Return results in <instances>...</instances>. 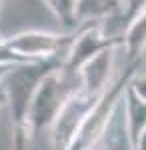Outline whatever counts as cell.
I'll return each instance as SVG.
<instances>
[{
    "instance_id": "cell-4",
    "label": "cell",
    "mask_w": 146,
    "mask_h": 150,
    "mask_svg": "<svg viewBox=\"0 0 146 150\" xmlns=\"http://www.w3.org/2000/svg\"><path fill=\"white\" fill-rule=\"evenodd\" d=\"M118 46H122V36L106 34L100 22H82L76 28V38L68 48L66 58L62 62V70L80 78L82 68L92 58L102 54L104 50Z\"/></svg>"
},
{
    "instance_id": "cell-9",
    "label": "cell",
    "mask_w": 146,
    "mask_h": 150,
    "mask_svg": "<svg viewBox=\"0 0 146 150\" xmlns=\"http://www.w3.org/2000/svg\"><path fill=\"white\" fill-rule=\"evenodd\" d=\"M44 4L48 6V10L62 22V26L66 30H76L80 26L78 16H76L78 0H44Z\"/></svg>"
},
{
    "instance_id": "cell-17",
    "label": "cell",
    "mask_w": 146,
    "mask_h": 150,
    "mask_svg": "<svg viewBox=\"0 0 146 150\" xmlns=\"http://www.w3.org/2000/svg\"><path fill=\"white\" fill-rule=\"evenodd\" d=\"M92 150H98V148H92ZM110 150H112V148H110Z\"/></svg>"
},
{
    "instance_id": "cell-3",
    "label": "cell",
    "mask_w": 146,
    "mask_h": 150,
    "mask_svg": "<svg viewBox=\"0 0 146 150\" xmlns=\"http://www.w3.org/2000/svg\"><path fill=\"white\" fill-rule=\"evenodd\" d=\"M74 38H76V30H68L62 34L26 30L14 36H6V42L22 62H42L52 58H66V52L74 42Z\"/></svg>"
},
{
    "instance_id": "cell-2",
    "label": "cell",
    "mask_w": 146,
    "mask_h": 150,
    "mask_svg": "<svg viewBox=\"0 0 146 150\" xmlns=\"http://www.w3.org/2000/svg\"><path fill=\"white\" fill-rule=\"evenodd\" d=\"M80 90V78L62 70V66L52 70L40 82L36 96H34L30 116H28V130L30 136L40 134L42 130H50L58 112L68 102L72 94Z\"/></svg>"
},
{
    "instance_id": "cell-14",
    "label": "cell",
    "mask_w": 146,
    "mask_h": 150,
    "mask_svg": "<svg viewBox=\"0 0 146 150\" xmlns=\"http://www.w3.org/2000/svg\"><path fill=\"white\" fill-rule=\"evenodd\" d=\"M12 68H14V66H8V64H0V84L6 80V76H8V74L12 72Z\"/></svg>"
},
{
    "instance_id": "cell-12",
    "label": "cell",
    "mask_w": 146,
    "mask_h": 150,
    "mask_svg": "<svg viewBox=\"0 0 146 150\" xmlns=\"http://www.w3.org/2000/svg\"><path fill=\"white\" fill-rule=\"evenodd\" d=\"M0 64H8V66H18V64H24L20 58L16 56L10 50L8 42H6V36L0 34Z\"/></svg>"
},
{
    "instance_id": "cell-15",
    "label": "cell",
    "mask_w": 146,
    "mask_h": 150,
    "mask_svg": "<svg viewBox=\"0 0 146 150\" xmlns=\"http://www.w3.org/2000/svg\"><path fill=\"white\" fill-rule=\"evenodd\" d=\"M4 104H6V94H4V86L0 84V110H2Z\"/></svg>"
},
{
    "instance_id": "cell-8",
    "label": "cell",
    "mask_w": 146,
    "mask_h": 150,
    "mask_svg": "<svg viewBox=\"0 0 146 150\" xmlns=\"http://www.w3.org/2000/svg\"><path fill=\"white\" fill-rule=\"evenodd\" d=\"M122 48L128 62H140L146 52V8L136 14L122 32Z\"/></svg>"
},
{
    "instance_id": "cell-13",
    "label": "cell",
    "mask_w": 146,
    "mask_h": 150,
    "mask_svg": "<svg viewBox=\"0 0 146 150\" xmlns=\"http://www.w3.org/2000/svg\"><path fill=\"white\" fill-rule=\"evenodd\" d=\"M130 148L134 150H146V130L140 134V138H138V142H134V144H130Z\"/></svg>"
},
{
    "instance_id": "cell-11",
    "label": "cell",
    "mask_w": 146,
    "mask_h": 150,
    "mask_svg": "<svg viewBox=\"0 0 146 150\" xmlns=\"http://www.w3.org/2000/svg\"><path fill=\"white\" fill-rule=\"evenodd\" d=\"M128 92L134 94L140 102L146 104V74H138L136 72L132 76V80H130V84H128Z\"/></svg>"
},
{
    "instance_id": "cell-16",
    "label": "cell",
    "mask_w": 146,
    "mask_h": 150,
    "mask_svg": "<svg viewBox=\"0 0 146 150\" xmlns=\"http://www.w3.org/2000/svg\"><path fill=\"white\" fill-rule=\"evenodd\" d=\"M2 4H4V0H0V12H2Z\"/></svg>"
},
{
    "instance_id": "cell-10",
    "label": "cell",
    "mask_w": 146,
    "mask_h": 150,
    "mask_svg": "<svg viewBox=\"0 0 146 150\" xmlns=\"http://www.w3.org/2000/svg\"><path fill=\"white\" fill-rule=\"evenodd\" d=\"M142 8H146V0H124V14L120 18V34Z\"/></svg>"
},
{
    "instance_id": "cell-7",
    "label": "cell",
    "mask_w": 146,
    "mask_h": 150,
    "mask_svg": "<svg viewBox=\"0 0 146 150\" xmlns=\"http://www.w3.org/2000/svg\"><path fill=\"white\" fill-rule=\"evenodd\" d=\"M122 14H124V0H78V6H76V16H78L80 24L114 20V22H118L116 24L118 34H120Z\"/></svg>"
},
{
    "instance_id": "cell-1",
    "label": "cell",
    "mask_w": 146,
    "mask_h": 150,
    "mask_svg": "<svg viewBox=\"0 0 146 150\" xmlns=\"http://www.w3.org/2000/svg\"><path fill=\"white\" fill-rule=\"evenodd\" d=\"M62 62H64V58H52V60H42V62H24V64L14 66L12 72L6 76V80L2 82L6 104L10 108L12 116L14 150H26L28 140H30L28 116H30L36 90H38L40 82L44 80V76H48L52 70L60 68Z\"/></svg>"
},
{
    "instance_id": "cell-6",
    "label": "cell",
    "mask_w": 146,
    "mask_h": 150,
    "mask_svg": "<svg viewBox=\"0 0 146 150\" xmlns=\"http://www.w3.org/2000/svg\"><path fill=\"white\" fill-rule=\"evenodd\" d=\"M114 50L116 48L104 50L102 54L92 58L82 68V72H80V90L98 96L112 84L110 76H112V68H114Z\"/></svg>"
},
{
    "instance_id": "cell-5",
    "label": "cell",
    "mask_w": 146,
    "mask_h": 150,
    "mask_svg": "<svg viewBox=\"0 0 146 150\" xmlns=\"http://www.w3.org/2000/svg\"><path fill=\"white\" fill-rule=\"evenodd\" d=\"M100 96V94H98ZM98 96L88 94L84 90H78L68 98V102L62 106V110L58 112L54 124L50 128V142L52 150H68L72 140L76 136L78 128L82 126L84 118L88 116L90 108L98 100Z\"/></svg>"
}]
</instances>
